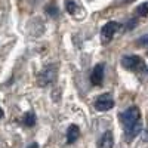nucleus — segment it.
<instances>
[{"label":"nucleus","instance_id":"1","mask_svg":"<svg viewBox=\"0 0 148 148\" xmlns=\"http://www.w3.org/2000/svg\"><path fill=\"white\" fill-rule=\"evenodd\" d=\"M120 120L123 123V127L125 130L130 129L132 126H135L136 123H139L141 120V113H139V108L138 107H129L125 113L120 114Z\"/></svg>","mask_w":148,"mask_h":148},{"label":"nucleus","instance_id":"2","mask_svg":"<svg viewBox=\"0 0 148 148\" xmlns=\"http://www.w3.org/2000/svg\"><path fill=\"white\" fill-rule=\"evenodd\" d=\"M56 76H58L56 65H47L37 74V84L39 86H49L56 80Z\"/></svg>","mask_w":148,"mask_h":148},{"label":"nucleus","instance_id":"3","mask_svg":"<svg viewBox=\"0 0 148 148\" xmlns=\"http://www.w3.org/2000/svg\"><path fill=\"white\" fill-rule=\"evenodd\" d=\"M121 65L130 71H142L145 68L144 61L138 55H126L121 58Z\"/></svg>","mask_w":148,"mask_h":148},{"label":"nucleus","instance_id":"4","mask_svg":"<svg viewBox=\"0 0 148 148\" xmlns=\"http://www.w3.org/2000/svg\"><path fill=\"white\" fill-rule=\"evenodd\" d=\"M120 24L119 22H116V21H110V22H107L105 25L102 27V30H101V40H102V43H110L111 40H113V37H114V34L120 30Z\"/></svg>","mask_w":148,"mask_h":148},{"label":"nucleus","instance_id":"5","mask_svg":"<svg viewBox=\"0 0 148 148\" xmlns=\"http://www.w3.org/2000/svg\"><path fill=\"white\" fill-rule=\"evenodd\" d=\"M114 107V99L113 96L108 95V93H104L101 96H98L95 99V108L98 111H108Z\"/></svg>","mask_w":148,"mask_h":148},{"label":"nucleus","instance_id":"6","mask_svg":"<svg viewBox=\"0 0 148 148\" xmlns=\"http://www.w3.org/2000/svg\"><path fill=\"white\" fill-rule=\"evenodd\" d=\"M90 82L95 86H101L104 82V64H96L90 74Z\"/></svg>","mask_w":148,"mask_h":148},{"label":"nucleus","instance_id":"7","mask_svg":"<svg viewBox=\"0 0 148 148\" xmlns=\"http://www.w3.org/2000/svg\"><path fill=\"white\" fill-rule=\"evenodd\" d=\"M113 147H114V136L113 132L108 130L101 136L99 142H98V148H113Z\"/></svg>","mask_w":148,"mask_h":148},{"label":"nucleus","instance_id":"8","mask_svg":"<svg viewBox=\"0 0 148 148\" xmlns=\"http://www.w3.org/2000/svg\"><path fill=\"white\" fill-rule=\"evenodd\" d=\"M79 136H80V129H79V126L71 125V126L67 129V142H68V144L76 142Z\"/></svg>","mask_w":148,"mask_h":148},{"label":"nucleus","instance_id":"9","mask_svg":"<svg viewBox=\"0 0 148 148\" xmlns=\"http://www.w3.org/2000/svg\"><path fill=\"white\" fill-rule=\"evenodd\" d=\"M141 130H142V125H141V121H139V123H136L135 126H132L130 129L125 130V133H126V139H127V141H132V139L136 136V135H138Z\"/></svg>","mask_w":148,"mask_h":148},{"label":"nucleus","instance_id":"10","mask_svg":"<svg viewBox=\"0 0 148 148\" xmlns=\"http://www.w3.org/2000/svg\"><path fill=\"white\" fill-rule=\"evenodd\" d=\"M24 125H25V126H28V127H33L34 125H36V116H34V113H31V111H30V113H27L25 116H24Z\"/></svg>","mask_w":148,"mask_h":148},{"label":"nucleus","instance_id":"11","mask_svg":"<svg viewBox=\"0 0 148 148\" xmlns=\"http://www.w3.org/2000/svg\"><path fill=\"white\" fill-rule=\"evenodd\" d=\"M136 14L139 16H147L148 15V2H144L136 8Z\"/></svg>","mask_w":148,"mask_h":148},{"label":"nucleus","instance_id":"12","mask_svg":"<svg viewBox=\"0 0 148 148\" xmlns=\"http://www.w3.org/2000/svg\"><path fill=\"white\" fill-rule=\"evenodd\" d=\"M65 8H67V12H68V14H71V15H74V14H76V10H77V5L74 3V2H71V0L65 2Z\"/></svg>","mask_w":148,"mask_h":148},{"label":"nucleus","instance_id":"13","mask_svg":"<svg viewBox=\"0 0 148 148\" xmlns=\"http://www.w3.org/2000/svg\"><path fill=\"white\" fill-rule=\"evenodd\" d=\"M138 43H139V46H142V47L147 49V53H148V34L147 36H142L141 39L138 40Z\"/></svg>","mask_w":148,"mask_h":148},{"label":"nucleus","instance_id":"14","mask_svg":"<svg viewBox=\"0 0 148 148\" xmlns=\"http://www.w3.org/2000/svg\"><path fill=\"white\" fill-rule=\"evenodd\" d=\"M47 14H51L52 16H56L58 15V9L55 6H51V8H47Z\"/></svg>","mask_w":148,"mask_h":148},{"label":"nucleus","instance_id":"15","mask_svg":"<svg viewBox=\"0 0 148 148\" xmlns=\"http://www.w3.org/2000/svg\"><path fill=\"white\" fill-rule=\"evenodd\" d=\"M135 25H136V19H132V21H129V24H127V30L133 28Z\"/></svg>","mask_w":148,"mask_h":148},{"label":"nucleus","instance_id":"16","mask_svg":"<svg viewBox=\"0 0 148 148\" xmlns=\"http://www.w3.org/2000/svg\"><path fill=\"white\" fill-rule=\"evenodd\" d=\"M27 148H39V145H37L36 142H33V144H30V145H28Z\"/></svg>","mask_w":148,"mask_h":148},{"label":"nucleus","instance_id":"17","mask_svg":"<svg viewBox=\"0 0 148 148\" xmlns=\"http://www.w3.org/2000/svg\"><path fill=\"white\" fill-rule=\"evenodd\" d=\"M0 117H3V110L0 108Z\"/></svg>","mask_w":148,"mask_h":148}]
</instances>
